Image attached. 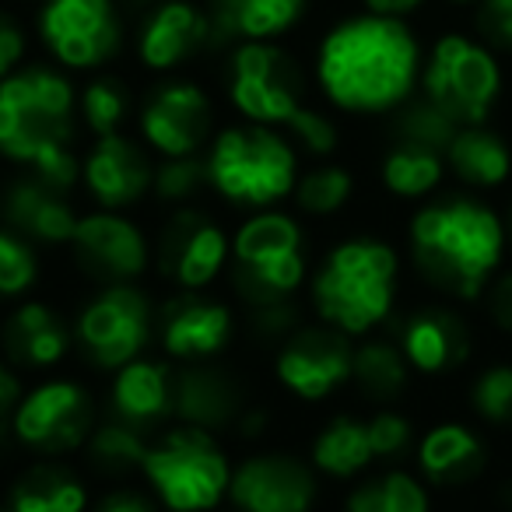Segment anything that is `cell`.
Listing matches in <instances>:
<instances>
[{
    "instance_id": "6da1fadb",
    "label": "cell",
    "mask_w": 512,
    "mask_h": 512,
    "mask_svg": "<svg viewBox=\"0 0 512 512\" xmlns=\"http://www.w3.org/2000/svg\"><path fill=\"white\" fill-rule=\"evenodd\" d=\"M421 67V46L404 18L351 15L316 46V85L341 113H397L411 102Z\"/></svg>"
},
{
    "instance_id": "7a4b0ae2",
    "label": "cell",
    "mask_w": 512,
    "mask_h": 512,
    "mask_svg": "<svg viewBox=\"0 0 512 512\" xmlns=\"http://www.w3.org/2000/svg\"><path fill=\"white\" fill-rule=\"evenodd\" d=\"M411 253L421 278L456 299H477L505 253V225L474 197L425 204L411 218Z\"/></svg>"
},
{
    "instance_id": "3957f363",
    "label": "cell",
    "mask_w": 512,
    "mask_h": 512,
    "mask_svg": "<svg viewBox=\"0 0 512 512\" xmlns=\"http://www.w3.org/2000/svg\"><path fill=\"white\" fill-rule=\"evenodd\" d=\"M397 278L400 256L390 242L372 235L337 242L309 285L316 320L344 337H369L397 306Z\"/></svg>"
},
{
    "instance_id": "277c9868",
    "label": "cell",
    "mask_w": 512,
    "mask_h": 512,
    "mask_svg": "<svg viewBox=\"0 0 512 512\" xmlns=\"http://www.w3.org/2000/svg\"><path fill=\"white\" fill-rule=\"evenodd\" d=\"M207 179L218 197L235 207L264 211L292 197L299 183V148L288 134L260 123H235L207 144Z\"/></svg>"
},
{
    "instance_id": "5b68a950",
    "label": "cell",
    "mask_w": 512,
    "mask_h": 512,
    "mask_svg": "<svg viewBox=\"0 0 512 512\" xmlns=\"http://www.w3.org/2000/svg\"><path fill=\"white\" fill-rule=\"evenodd\" d=\"M78 88L64 67L22 64L0 81V155L32 165L57 144L74 141Z\"/></svg>"
},
{
    "instance_id": "8992f818",
    "label": "cell",
    "mask_w": 512,
    "mask_h": 512,
    "mask_svg": "<svg viewBox=\"0 0 512 512\" xmlns=\"http://www.w3.org/2000/svg\"><path fill=\"white\" fill-rule=\"evenodd\" d=\"M235 463L211 432L179 425L151 442L141 474L165 512H214L228 498Z\"/></svg>"
},
{
    "instance_id": "52a82bcc",
    "label": "cell",
    "mask_w": 512,
    "mask_h": 512,
    "mask_svg": "<svg viewBox=\"0 0 512 512\" xmlns=\"http://www.w3.org/2000/svg\"><path fill=\"white\" fill-rule=\"evenodd\" d=\"M421 88L425 99L453 116L460 127H481L502 92V71L488 46L449 32L435 39L421 67Z\"/></svg>"
},
{
    "instance_id": "ba28073f",
    "label": "cell",
    "mask_w": 512,
    "mask_h": 512,
    "mask_svg": "<svg viewBox=\"0 0 512 512\" xmlns=\"http://www.w3.org/2000/svg\"><path fill=\"white\" fill-rule=\"evenodd\" d=\"M155 337V306L137 281L102 285L81 306L74 323V341L95 369L116 372L144 355Z\"/></svg>"
},
{
    "instance_id": "9c48e42d",
    "label": "cell",
    "mask_w": 512,
    "mask_h": 512,
    "mask_svg": "<svg viewBox=\"0 0 512 512\" xmlns=\"http://www.w3.org/2000/svg\"><path fill=\"white\" fill-rule=\"evenodd\" d=\"M302 74L278 43H239L228 57V102L246 123L288 127L306 106Z\"/></svg>"
},
{
    "instance_id": "30bf717a",
    "label": "cell",
    "mask_w": 512,
    "mask_h": 512,
    "mask_svg": "<svg viewBox=\"0 0 512 512\" xmlns=\"http://www.w3.org/2000/svg\"><path fill=\"white\" fill-rule=\"evenodd\" d=\"M95 407L78 379H43L11 411L8 432L39 456H64L88 442Z\"/></svg>"
},
{
    "instance_id": "8fae6325",
    "label": "cell",
    "mask_w": 512,
    "mask_h": 512,
    "mask_svg": "<svg viewBox=\"0 0 512 512\" xmlns=\"http://www.w3.org/2000/svg\"><path fill=\"white\" fill-rule=\"evenodd\" d=\"M39 39L64 71H99L123 43L116 0H43Z\"/></svg>"
},
{
    "instance_id": "7c38bea8",
    "label": "cell",
    "mask_w": 512,
    "mask_h": 512,
    "mask_svg": "<svg viewBox=\"0 0 512 512\" xmlns=\"http://www.w3.org/2000/svg\"><path fill=\"white\" fill-rule=\"evenodd\" d=\"M351 358H355V344L341 330L327 323L295 327L288 337H281V348L274 355V376L292 397L320 404L344 383H351Z\"/></svg>"
},
{
    "instance_id": "4fadbf2b",
    "label": "cell",
    "mask_w": 512,
    "mask_h": 512,
    "mask_svg": "<svg viewBox=\"0 0 512 512\" xmlns=\"http://www.w3.org/2000/svg\"><path fill=\"white\" fill-rule=\"evenodd\" d=\"M158 271L179 292H207L232 260V239L214 218L193 207H176L155 249Z\"/></svg>"
},
{
    "instance_id": "5bb4252c",
    "label": "cell",
    "mask_w": 512,
    "mask_h": 512,
    "mask_svg": "<svg viewBox=\"0 0 512 512\" xmlns=\"http://www.w3.org/2000/svg\"><path fill=\"white\" fill-rule=\"evenodd\" d=\"M211 99L197 81H162L141 106V141L158 158H190L204 155L211 144Z\"/></svg>"
},
{
    "instance_id": "9a60e30c",
    "label": "cell",
    "mask_w": 512,
    "mask_h": 512,
    "mask_svg": "<svg viewBox=\"0 0 512 512\" xmlns=\"http://www.w3.org/2000/svg\"><path fill=\"white\" fill-rule=\"evenodd\" d=\"M71 249L78 264L102 285L141 281L155 264V246L144 235V228L134 218H127V211L95 207V211L81 214Z\"/></svg>"
},
{
    "instance_id": "2e32d148",
    "label": "cell",
    "mask_w": 512,
    "mask_h": 512,
    "mask_svg": "<svg viewBox=\"0 0 512 512\" xmlns=\"http://www.w3.org/2000/svg\"><path fill=\"white\" fill-rule=\"evenodd\" d=\"M320 481L313 463L292 453H253L235 463L228 502L235 512H313Z\"/></svg>"
},
{
    "instance_id": "e0dca14e",
    "label": "cell",
    "mask_w": 512,
    "mask_h": 512,
    "mask_svg": "<svg viewBox=\"0 0 512 512\" xmlns=\"http://www.w3.org/2000/svg\"><path fill=\"white\" fill-rule=\"evenodd\" d=\"M81 183L95 200V207L130 211L148 197L151 183H155V162L148 155V144H137L123 130L95 137V144L81 158Z\"/></svg>"
},
{
    "instance_id": "ac0fdd59",
    "label": "cell",
    "mask_w": 512,
    "mask_h": 512,
    "mask_svg": "<svg viewBox=\"0 0 512 512\" xmlns=\"http://www.w3.org/2000/svg\"><path fill=\"white\" fill-rule=\"evenodd\" d=\"M211 46V18L193 0H158L148 8L137 36V57L148 71L172 74Z\"/></svg>"
},
{
    "instance_id": "d6986e66",
    "label": "cell",
    "mask_w": 512,
    "mask_h": 512,
    "mask_svg": "<svg viewBox=\"0 0 512 512\" xmlns=\"http://www.w3.org/2000/svg\"><path fill=\"white\" fill-rule=\"evenodd\" d=\"M235 334V316L225 302L204 299V295L183 292L162 309L158 320V341L172 362H211L228 348Z\"/></svg>"
},
{
    "instance_id": "ffe728a7",
    "label": "cell",
    "mask_w": 512,
    "mask_h": 512,
    "mask_svg": "<svg viewBox=\"0 0 512 512\" xmlns=\"http://www.w3.org/2000/svg\"><path fill=\"white\" fill-rule=\"evenodd\" d=\"M0 218L4 225L22 232L25 239L43 242V246H71L78 232L81 214L64 193L43 186L36 176L15 179L0 197Z\"/></svg>"
},
{
    "instance_id": "44dd1931",
    "label": "cell",
    "mask_w": 512,
    "mask_h": 512,
    "mask_svg": "<svg viewBox=\"0 0 512 512\" xmlns=\"http://www.w3.org/2000/svg\"><path fill=\"white\" fill-rule=\"evenodd\" d=\"M74 334L57 316V309L39 299H22L4 320V358L15 369L43 372L67 358Z\"/></svg>"
},
{
    "instance_id": "7402d4cb",
    "label": "cell",
    "mask_w": 512,
    "mask_h": 512,
    "mask_svg": "<svg viewBox=\"0 0 512 512\" xmlns=\"http://www.w3.org/2000/svg\"><path fill=\"white\" fill-rule=\"evenodd\" d=\"M400 351H404L407 365L421 376H442L453 372L456 365L467 362L470 355V334L467 323L456 313L442 306L418 309L404 320L397 337Z\"/></svg>"
},
{
    "instance_id": "603a6c76",
    "label": "cell",
    "mask_w": 512,
    "mask_h": 512,
    "mask_svg": "<svg viewBox=\"0 0 512 512\" xmlns=\"http://www.w3.org/2000/svg\"><path fill=\"white\" fill-rule=\"evenodd\" d=\"M309 0H207L211 43H274L306 15Z\"/></svg>"
},
{
    "instance_id": "cb8c5ba5",
    "label": "cell",
    "mask_w": 512,
    "mask_h": 512,
    "mask_svg": "<svg viewBox=\"0 0 512 512\" xmlns=\"http://www.w3.org/2000/svg\"><path fill=\"white\" fill-rule=\"evenodd\" d=\"M235 411H239V390L218 365L197 362L172 379V418L183 425L214 432L225 428Z\"/></svg>"
},
{
    "instance_id": "d4e9b609",
    "label": "cell",
    "mask_w": 512,
    "mask_h": 512,
    "mask_svg": "<svg viewBox=\"0 0 512 512\" xmlns=\"http://www.w3.org/2000/svg\"><path fill=\"white\" fill-rule=\"evenodd\" d=\"M172 372L155 358H134L130 365L113 372L109 383V404L113 414L137 428L158 425L172 414Z\"/></svg>"
},
{
    "instance_id": "484cf974",
    "label": "cell",
    "mask_w": 512,
    "mask_h": 512,
    "mask_svg": "<svg viewBox=\"0 0 512 512\" xmlns=\"http://www.w3.org/2000/svg\"><path fill=\"white\" fill-rule=\"evenodd\" d=\"M295 253H306V232L295 214L278 211V207L253 211L232 235L235 267H260Z\"/></svg>"
},
{
    "instance_id": "4316f807",
    "label": "cell",
    "mask_w": 512,
    "mask_h": 512,
    "mask_svg": "<svg viewBox=\"0 0 512 512\" xmlns=\"http://www.w3.org/2000/svg\"><path fill=\"white\" fill-rule=\"evenodd\" d=\"M484 467V446L467 425L442 421L418 442V470L432 484H463Z\"/></svg>"
},
{
    "instance_id": "83f0119b",
    "label": "cell",
    "mask_w": 512,
    "mask_h": 512,
    "mask_svg": "<svg viewBox=\"0 0 512 512\" xmlns=\"http://www.w3.org/2000/svg\"><path fill=\"white\" fill-rule=\"evenodd\" d=\"M309 463H313L316 474L334 477V481H351V477L365 474L376 463L365 418H355V414L330 418L316 432L313 449H309Z\"/></svg>"
},
{
    "instance_id": "f1b7e54d",
    "label": "cell",
    "mask_w": 512,
    "mask_h": 512,
    "mask_svg": "<svg viewBox=\"0 0 512 512\" xmlns=\"http://www.w3.org/2000/svg\"><path fill=\"white\" fill-rule=\"evenodd\" d=\"M446 169L456 179L477 190L502 186L512 172V151L495 130L481 127H460L446 148Z\"/></svg>"
},
{
    "instance_id": "f546056e",
    "label": "cell",
    "mask_w": 512,
    "mask_h": 512,
    "mask_svg": "<svg viewBox=\"0 0 512 512\" xmlns=\"http://www.w3.org/2000/svg\"><path fill=\"white\" fill-rule=\"evenodd\" d=\"M8 512H88V488L57 463H36L11 484Z\"/></svg>"
},
{
    "instance_id": "4dcf8cb0",
    "label": "cell",
    "mask_w": 512,
    "mask_h": 512,
    "mask_svg": "<svg viewBox=\"0 0 512 512\" xmlns=\"http://www.w3.org/2000/svg\"><path fill=\"white\" fill-rule=\"evenodd\" d=\"M411 379V365H407L404 351L397 341L386 337H365L362 344H355V358H351V383L365 393L369 400L390 404L407 390Z\"/></svg>"
},
{
    "instance_id": "1f68e13d",
    "label": "cell",
    "mask_w": 512,
    "mask_h": 512,
    "mask_svg": "<svg viewBox=\"0 0 512 512\" xmlns=\"http://www.w3.org/2000/svg\"><path fill=\"white\" fill-rule=\"evenodd\" d=\"M446 176V155L421 144L393 141V148L379 162V179L393 197L404 200H421L435 190Z\"/></svg>"
},
{
    "instance_id": "d6a6232c",
    "label": "cell",
    "mask_w": 512,
    "mask_h": 512,
    "mask_svg": "<svg viewBox=\"0 0 512 512\" xmlns=\"http://www.w3.org/2000/svg\"><path fill=\"white\" fill-rule=\"evenodd\" d=\"M344 512H428V488L407 470H386L358 484Z\"/></svg>"
},
{
    "instance_id": "836d02e7",
    "label": "cell",
    "mask_w": 512,
    "mask_h": 512,
    "mask_svg": "<svg viewBox=\"0 0 512 512\" xmlns=\"http://www.w3.org/2000/svg\"><path fill=\"white\" fill-rule=\"evenodd\" d=\"M355 193V176L341 162H316L313 169L299 172V183L292 190V200L309 218H330L344 211Z\"/></svg>"
},
{
    "instance_id": "e575fe53",
    "label": "cell",
    "mask_w": 512,
    "mask_h": 512,
    "mask_svg": "<svg viewBox=\"0 0 512 512\" xmlns=\"http://www.w3.org/2000/svg\"><path fill=\"white\" fill-rule=\"evenodd\" d=\"M148 446L151 442H148V435H144V428L130 425V421L116 418V414L109 421H102V425H95L85 442L88 460H92L99 470H106V474L141 470Z\"/></svg>"
},
{
    "instance_id": "d590c367",
    "label": "cell",
    "mask_w": 512,
    "mask_h": 512,
    "mask_svg": "<svg viewBox=\"0 0 512 512\" xmlns=\"http://www.w3.org/2000/svg\"><path fill=\"white\" fill-rule=\"evenodd\" d=\"M130 106H134V95H130V88L123 85L120 78H113V74H99V78H92L78 92L81 123H85V130L95 137L120 134L130 116Z\"/></svg>"
},
{
    "instance_id": "8d00e7d4",
    "label": "cell",
    "mask_w": 512,
    "mask_h": 512,
    "mask_svg": "<svg viewBox=\"0 0 512 512\" xmlns=\"http://www.w3.org/2000/svg\"><path fill=\"white\" fill-rule=\"evenodd\" d=\"M456 130H460V123H456L453 116L442 113L435 102H428L425 95L404 102V106L397 109V123H393L397 141L421 144V148H432V151H439V155H446Z\"/></svg>"
},
{
    "instance_id": "74e56055",
    "label": "cell",
    "mask_w": 512,
    "mask_h": 512,
    "mask_svg": "<svg viewBox=\"0 0 512 512\" xmlns=\"http://www.w3.org/2000/svg\"><path fill=\"white\" fill-rule=\"evenodd\" d=\"M39 278L36 242L0 221V302H22Z\"/></svg>"
},
{
    "instance_id": "f35d334b",
    "label": "cell",
    "mask_w": 512,
    "mask_h": 512,
    "mask_svg": "<svg viewBox=\"0 0 512 512\" xmlns=\"http://www.w3.org/2000/svg\"><path fill=\"white\" fill-rule=\"evenodd\" d=\"M204 190H211L204 155L162 158V162H155V183H151V193H155L162 204H169L172 211H176V207H190Z\"/></svg>"
},
{
    "instance_id": "ab89813d",
    "label": "cell",
    "mask_w": 512,
    "mask_h": 512,
    "mask_svg": "<svg viewBox=\"0 0 512 512\" xmlns=\"http://www.w3.org/2000/svg\"><path fill=\"white\" fill-rule=\"evenodd\" d=\"M477 418L491 425H512V365H491L470 386Z\"/></svg>"
},
{
    "instance_id": "60d3db41",
    "label": "cell",
    "mask_w": 512,
    "mask_h": 512,
    "mask_svg": "<svg viewBox=\"0 0 512 512\" xmlns=\"http://www.w3.org/2000/svg\"><path fill=\"white\" fill-rule=\"evenodd\" d=\"M285 134L295 148L306 151V155H313V158H320V162L334 158L337 144H341V130H337V123L330 120L323 109H313V106H302L299 113L288 120Z\"/></svg>"
},
{
    "instance_id": "b9f144b4",
    "label": "cell",
    "mask_w": 512,
    "mask_h": 512,
    "mask_svg": "<svg viewBox=\"0 0 512 512\" xmlns=\"http://www.w3.org/2000/svg\"><path fill=\"white\" fill-rule=\"evenodd\" d=\"M365 425H369V442H372L376 460H397L414 442L411 421L400 411H390V407H383V411H376L372 418H365Z\"/></svg>"
},
{
    "instance_id": "7bdbcfd3",
    "label": "cell",
    "mask_w": 512,
    "mask_h": 512,
    "mask_svg": "<svg viewBox=\"0 0 512 512\" xmlns=\"http://www.w3.org/2000/svg\"><path fill=\"white\" fill-rule=\"evenodd\" d=\"M25 50H29V36H25L22 22L8 11H0V81L25 64Z\"/></svg>"
},
{
    "instance_id": "ee69618b",
    "label": "cell",
    "mask_w": 512,
    "mask_h": 512,
    "mask_svg": "<svg viewBox=\"0 0 512 512\" xmlns=\"http://www.w3.org/2000/svg\"><path fill=\"white\" fill-rule=\"evenodd\" d=\"M477 29L484 39L512 50V0H477Z\"/></svg>"
},
{
    "instance_id": "f6af8a7d",
    "label": "cell",
    "mask_w": 512,
    "mask_h": 512,
    "mask_svg": "<svg viewBox=\"0 0 512 512\" xmlns=\"http://www.w3.org/2000/svg\"><path fill=\"white\" fill-rule=\"evenodd\" d=\"M95 512H158V502L148 498L144 491H134V488H120V491H109Z\"/></svg>"
},
{
    "instance_id": "bcb514c9",
    "label": "cell",
    "mask_w": 512,
    "mask_h": 512,
    "mask_svg": "<svg viewBox=\"0 0 512 512\" xmlns=\"http://www.w3.org/2000/svg\"><path fill=\"white\" fill-rule=\"evenodd\" d=\"M22 397H25L22 376H18V369L8 362V358L0 355V421H4V418L11 421V411H15Z\"/></svg>"
},
{
    "instance_id": "7dc6e473",
    "label": "cell",
    "mask_w": 512,
    "mask_h": 512,
    "mask_svg": "<svg viewBox=\"0 0 512 512\" xmlns=\"http://www.w3.org/2000/svg\"><path fill=\"white\" fill-rule=\"evenodd\" d=\"M369 15H383V18H407L425 4V0H362Z\"/></svg>"
},
{
    "instance_id": "c3c4849f",
    "label": "cell",
    "mask_w": 512,
    "mask_h": 512,
    "mask_svg": "<svg viewBox=\"0 0 512 512\" xmlns=\"http://www.w3.org/2000/svg\"><path fill=\"white\" fill-rule=\"evenodd\" d=\"M491 309H495V320L505 330H512V274L491 288Z\"/></svg>"
},
{
    "instance_id": "681fc988",
    "label": "cell",
    "mask_w": 512,
    "mask_h": 512,
    "mask_svg": "<svg viewBox=\"0 0 512 512\" xmlns=\"http://www.w3.org/2000/svg\"><path fill=\"white\" fill-rule=\"evenodd\" d=\"M449 4H474V0H449Z\"/></svg>"
},
{
    "instance_id": "f907efd6",
    "label": "cell",
    "mask_w": 512,
    "mask_h": 512,
    "mask_svg": "<svg viewBox=\"0 0 512 512\" xmlns=\"http://www.w3.org/2000/svg\"><path fill=\"white\" fill-rule=\"evenodd\" d=\"M509 232H512V218H509Z\"/></svg>"
}]
</instances>
